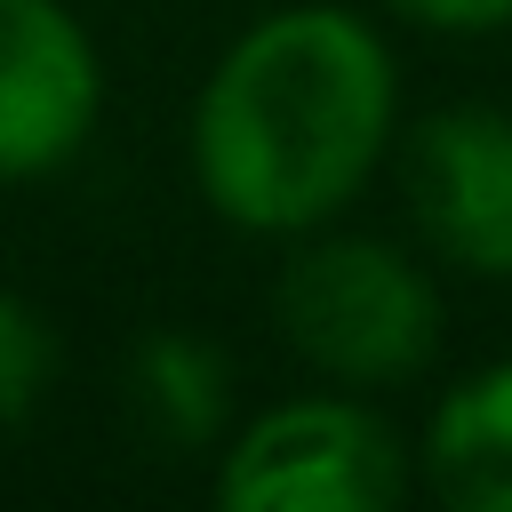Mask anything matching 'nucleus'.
<instances>
[{
    "instance_id": "f257e3e1",
    "label": "nucleus",
    "mask_w": 512,
    "mask_h": 512,
    "mask_svg": "<svg viewBox=\"0 0 512 512\" xmlns=\"http://www.w3.org/2000/svg\"><path fill=\"white\" fill-rule=\"evenodd\" d=\"M392 136L400 72L384 32L352 8L304 0L256 16L208 64L192 104V184L256 240H304L376 184Z\"/></svg>"
},
{
    "instance_id": "f03ea898",
    "label": "nucleus",
    "mask_w": 512,
    "mask_h": 512,
    "mask_svg": "<svg viewBox=\"0 0 512 512\" xmlns=\"http://www.w3.org/2000/svg\"><path fill=\"white\" fill-rule=\"evenodd\" d=\"M272 320L288 352L344 392H392L440 360L432 272L368 232H328V224L304 232L272 280Z\"/></svg>"
},
{
    "instance_id": "7ed1b4c3",
    "label": "nucleus",
    "mask_w": 512,
    "mask_h": 512,
    "mask_svg": "<svg viewBox=\"0 0 512 512\" xmlns=\"http://www.w3.org/2000/svg\"><path fill=\"white\" fill-rule=\"evenodd\" d=\"M416 488V448L368 392H296L248 416L216 456L224 512H392Z\"/></svg>"
},
{
    "instance_id": "20e7f679",
    "label": "nucleus",
    "mask_w": 512,
    "mask_h": 512,
    "mask_svg": "<svg viewBox=\"0 0 512 512\" xmlns=\"http://www.w3.org/2000/svg\"><path fill=\"white\" fill-rule=\"evenodd\" d=\"M400 200L416 240L472 280H512V112L448 104L400 136Z\"/></svg>"
},
{
    "instance_id": "39448f33",
    "label": "nucleus",
    "mask_w": 512,
    "mask_h": 512,
    "mask_svg": "<svg viewBox=\"0 0 512 512\" xmlns=\"http://www.w3.org/2000/svg\"><path fill=\"white\" fill-rule=\"evenodd\" d=\"M104 112V64L64 0H0V184L56 176Z\"/></svg>"
},
{
    "instance_id": "423d86ee",
    "label": "nucleus",
    "mask_w": 512,
    "mask_h": 512,
    "mask_svg": "<svg viewBox=\"0 0 512 512\" xmlns=\"http://www.w3.org/2000/svg\"><path fill=\"white\" fill-rule=\"evenodd\" d=\"M416 472L456 512H512V360L472 368L424 424Z\"/></svg>"
},
{
    "instance_id": "0eeeda50",
    "label": "nucleus",
    "mask_w": 512,
    "mask_h": 512,
    "mask_svg": "<svg viewBox=\"0 0 512 512\" xmlns=\"http://www.w3.org/2000/svg\"><path fill=\"white\" fill-rule=\"evenodd\" d=\"M224 400H232V368L208 336L152 328L128 352V416L160 448H208L224 432Z\"/></svg>"
},
{
    "instance_id": "6e6552de",
    "label": "nucleus",
    "mask_w": 512,
    "mask_h": 512,
    "mask_svg": "<svg viewBox=\"0 0 512 512\" xmlns=\"http://www.w3.org/2000/svg\"><path fill=\"white\" fill-rule=\"evenodd\" d=\"M56 384V328L32 296L0 288V424H24Z\"/></svg>"
},
{
    "instance_id": "1a4fd4ad",
    "label": "nucleus",
    "mask_w": 512,
    "mask_h": 512,
    "mask_svg": "<svg viewBox=\"0 0 512 512\" xmlns=\"http://www.w3.org/2000/svg\"><path fill=\"white\" fill-rule=\"evenodd\" d=\"M384 8L424 32H504L512 24V0H384Z\"/></svg>"
}]
</instances>
